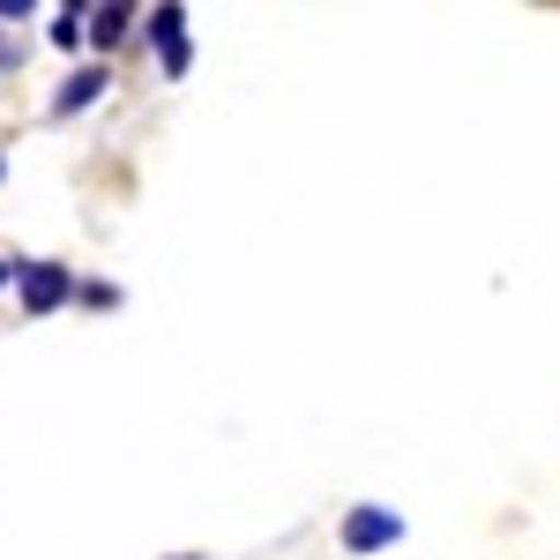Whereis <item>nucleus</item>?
<instances>
[{"mask_svg":"<svg viewBox=\"0 0 560 560\" xmlns=\"http://www.w3.org/2000/svg\"><path fill=\"white\" fill-rule=\"evenodd\" d=\"M0 284H15V269H8V261H0Z\"/></svg>","mask_w":560,"mask_h":560,"instance_id":"obj_8","label":"nucleus"},{"mask_svg":"<svg viewBox=\"0 0 560 560\" xmlns=\"http://www.w3.org/2000/svg\"><path fill=\"white\" fill-rule=\"evenodd\" d=\"M135 31V8L128 0H97V8H90V45H97V52H105V45H120Z\"/></svg>","mask_w":560,"mask_h":560,"instance_id":"obj_5","label":"nucleus"},{"mask_svg":"<svg viewBox=\"0 0 560 560\" xmlns=\"http://www.w3.org/2000/svg\"><path fill=\"white\" fill-rule=\"evenodd\" d=\"M97 97H105V68H97V60H90L83 75H68V83L52 90V113H60V120H68V113H83V105H97Z\"/></svg>","mask_w":560,"mask_h":560,"instance_id":"obj_4","label":"nucleus"},{"mask_svg":"<svg viewBox=\"0 0 560 560\" xmlns=\"http://www.w3.org/2000/svg\"><path fill=\"white\" fill-rule=\"evenodd\" d=\"M150 38H158L165 75H187V60H195V52H187V8H173V0H165V8H150Z\"/></svg>","mask_w":560,"mask_h":560,"instance_id":"obj_3","label":"nucleus"},{"mask_svg":"<svg viewBox=\"0 0 560 560\" xmlns=\"http://www.w3.org/2000/svg\"><path fill=\"white\" fill-rule=\"evenodd\" d=\"M396 538H404V516L382 509V501H366V509L345 516V553H382V546H396Z\"/></svg>","mask_w":560,"mask_h":560,"instance_id":"obj_2","label":"nucleus"},{"mask_svg":"<svg viewBox=\"0 0 560 560\" xmlns=\"http://www.w3.org/2000/svg\"><path fill=\"white\" fill-rule=\"evenodd\" d=\"M75 300H90V306H120V292H113V284H75Z\"/></svg>","mask_w":560,"mask_h":560,"instance_id":"obj_7","label":"nucleus"},{"mask_svg":"<svg viewBox=\"0 0 560 560\" xmlns=\"http://www.w3.org/2000/svg\"><path fill=\"white\" fill-rule=\"evenodd\" d=\"M15 292H23V314H60V306L75 300V277L60 261H23L15 269Z\"/></svg>","mask_w":560,"mask_h":560,"instance_id":"obj_1","label":"nucleus"},{"mask_svg":"<svg viewBox=\"0 0 560 560\" xmlns=\"http://www.w3.org/2000/svg\"><path fill=\"white\" fill-rule=\"evenodd\" d=\"M83 8H68V15H52V45H83V23H75Z\"/></svg>","mask_w":560,"mask_h":560,"instance_id":"obj_6","label":"nucleus"}]
</instances>
